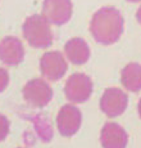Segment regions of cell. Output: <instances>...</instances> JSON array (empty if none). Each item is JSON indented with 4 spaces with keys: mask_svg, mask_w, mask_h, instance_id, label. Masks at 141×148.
Listing matches in <instances>:
<instances>
[{
    "mask_svg": "<svg viewBox=\"0 0 141 148\" xmlns=\"http://www.w3.org/2000/svg\"><path fill=\"white\" fill-rule=\"evenodd\" d=\"M127 1H129V3H139V1H141V0H127Z\"/></svg>",
    "mask_w": 141,
    "mask_h": 148,
    "instance_id": "cell-17",
    "label": "cell"
},
{
    "mask_svg": "<svg viewBox=\"0 0 141 148\" xmlns=\"http://www.w3.org/2000/svg\"><path fill=\"white\" fill-rule=\"evenodd\" d=\"M64 53L73 64H85L90 58V48L81 38H73L67 41Z\"/></svg>",
    "mask_w": 141,
    "mask_h": 148,
    "instance_id": "cell-11",
    "label": "cell"
},
{
    "mask_svg": "<svg viewBox=\"0 0 141 148\" xmlns=\"http://www.w3.org/2000/svg\"><path fill=\"white\" fill-rule=\"evenodd\" d=\"M23 98L31 107L42 108L52 101L53 89L42 79H33L24 85Z\"/></svg>",
    "mask_w": 141,
    "mask_h": 148,
    "instance_id": "cell-4",
    "label": "cell"
},
{
    "mask_svg": "<svg viewBox=\"0 0 141 148\" xmlns=\"http://www.w3.org/2000/svg\"><path fill=\"white\" fill-rule=\"evenodd\" d=\"M23 36L33 48H47L53 44V31L46 19L40 14L28 17L23 23Z\"/></svg>",
    "mask_w": 141,
    "mask_h": 148,
    "instance_id": "cell-2",
    "label": "cell"
},
{
    "mask_svg": "<svg viewBox=\"0 0 141 148\" xmlns=\"http://www.w3.org/2000/svg\"><path fill=\"white\" fill-rule=\"evenodd\" d=\"M9 84V73L5 68L0 67V93H3Z\"/></svg>",
    "mask_w": 141,
    "mask_h": 148,
    "instance_id": "cell-14",
    "label": "cell"
},
{
    "mask_svg": "<svg viewBox=\"0 0 141 148\" xmlns=\"http://www.w3.org/2000/svg\"><path fill=\"white\" fill-rule=\"evenodd\" d=\"M82 113L73 104H66L60 108L56 116V126L63 136H72L80 130Z\"/></svg>",
    "mask_w": 141,
    "mask_h": 148,
    "instance_id": "cell-8",
    "label": "cell"
},
{
    "mask_svg": "<svg viewBox=\"0 0 141 148\" xmlns=\"http://www.w3.org/2000/svg\"><path fill=\"white\" fill-rule=\"evenodd\" d=\"M125 28V21L117 8H100L92 16L90 31L95 41L101 45H112L119 40Z\"/></svg>",
    "mask_w": 141,
    "mask_h": 148,
    "instance_id": "cell-1",
    "label": "cell"
},
{
    "mask_svg": "<svg viewBox=\"0 0 141 148\" xmlns=\"http://www.w3.org/2000/svg\"><path fill=\"white\" fill-rule=\"evenodd\" d=\"M100 142L103 148H126L128 135L121 125L115 122H106L101 129Z\"/></svg>",
    "mask_w": 141,
    "mask_h": 148,
    "instance_id": "cell-10",
    "label": "cell"
},
{
    "mask_svg": "<svg viewBox=\"0 0 141 148\" xmlns=\"http://www.w3.org/2000/svg\"><path fill=\"white\" fill-rule=\"evenodd\" d=\"M9 120L0 113V142H3L9 134Z\"/></svg>",
    "mask_w": 141,
    "mask_h": 148,
    "instance_id": "cell-13",
    "label": "cell"
},
{
    "mask_svg": "<svg viewBox=\"0 0 141 148\" xmlns=\"http://www.w3.org/2000/svg\"><path fill=\"white\" fill-rule=\"evenodd\" d=\"M128 97L119 88H108L100 99V108L108 117H117L126 111Z\"/></svg>",
    "mask_w": 141,
    "mask_h": 148,
    "instance_id": "cell-7",
    "label": "cell"
},
{
    "mask_svg": "<svg viewBox=\"0 0 141 148\" xmlns=\"http://www.w3.org/2000/svg\"><path fill=\"white\" fill-rule=\"evenodd\" d=\"M73 5L70 0H44L42 17L49 23L62 26L72 17Z\"/></svg>",
    "mask_w": 141,
    "mask_h": 148,
    "instance_id": "cell-5",
    "label": "cell"
},
{
    "mask_svg": "<svg viewBox=\"0 0 141 148\" xmlns=\"http://www.w3.org/2000/svg\"><path fill=\"white\" fill-rule=\"evenodd\" d=\"M24 58V48L16 36H7L0 41V61L7 66H17Z\"/></svg>",
    "mask_w": 141,
    "mask_h": 148,
    "instance_id": "cell-9",
    "label": "cell"
},
{
    "mask_svg": "<svg viewBox=\"0 0 141 148\" xmlns=\"http://www.w3.org/2000/svg\"><path fill=\"white\" fill-rule=\"evenodd\" d=\"M136 18H137V21H139V23L141 25V5H140V8H139V9H137Z\"/></svg>",
    "mask_w": 141,
    "mask_h": 148,
    "instance_id": "cell-15",
    "label": "cell"
},
{
    "mask_svg": "<svg viewBox=\"0 0 141 148\" xmlns=\"http://www.w3.org/2000/svg\"><path fill=\"white\" fill-rule=\"evenodd\" d=\"M137 111H139V115H140V119H141V99L139 101V106H137Z\"/></svg>",
    "mask_w": 141,
    "mask_h": 148,
    "instance_id": "cell-16",
    "label": "cell"
},
{
    "mask_svg": "<svg viewBox=\"0 0 141 148\" xmlns=\"http://www.w3.org/2000/svg\"><path fill=\"white\" fill-rule=\"evenodd\" d=\"M121 81L128 92H140L141 90V64L128 63L121 72Z\"/></svg>",
    "mask_w": 141,
    "mask_h": 148,
    "instance_id": "cell-12",
    "label": "cell"
},
{
    "mask_svg": "<svg viewBox=\"0 0 141 148\" xmlns=\"http://www.w3.org/2000/svg\"><path fill=\"white\" fill-rule=\"evenodd\" d=\"M64 93L70 103H83L89 101V98L92 94L91 79L81 72L73 73L66 82Z\"/></svg>",
    "mask_w": 141,
    "mask_h": 148,
    "instance_id": "cell-3",
    "label": "cell"
},
{
    "mask_svg": "<svg viewBox=\"0 0 141 148\" xmlns=\"http://www.w3.org/2000/svg\"><path fill=\"white\" fill-rule=\"evenodd\" d=\"M67 62L63 54L58 50L47 52L41 57L40 70L45 79L50 81H58L66 75L67 72Z\"/></svg>",
    "mask_w": 141,
    "mask_h": 148,
    "instance_id": "cell-6",
    "label": "cell"
}]
</instances>
